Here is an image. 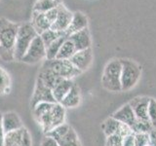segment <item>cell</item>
<instances>
[{
    "label": "cell",
    "mask_w": 156,
    "mask_h": 146,
    "mask_svg": "<svg viewBox=\"0 0 156 146\" xmlns=\"http://www.w3.org/2000/svg\"><path fill=\"white\" fill-rule=\"evenodd\" d=\"M20 24L0 18V58L4 61L15 60V43Z\"/></svg>",
    "instance_id": "1"
},
{
    "label": "cell",
    "mask_w": 156,
    "mask_h": 146,
    "mask_svg": "<svg viewBox=\"0 0 156 146\" xmlns=\"http://www.w3.org/2000/svg\"><path fill=\"white\" fill-rule=\"evenodd\" d=\"M31 26L35 29L38 35H40L44 31L50 29L52 26V23L48 19L46 13H37L32 12L31 17Z\"/></svg>",
    "instance_id": "17"
},
{
    "label": "cell",
    "mask_w": 156,
    "mask_h": 146,
    "mask_svg": "<svg viewBox=\"0 0 156 146\" xmlns=\"http://www.w3.org/2000/svg\"><path fill=\"white\" fill-rule=\"evenodd\" d=\"M123 146H136L134 134H130L128 136H126V137H124Z\"/></svg>",
    "instance_id": "35"
},
{
    "label": "cell",
    "mask_w": 156,
    "mask_h": 146,
    "mask_svg": "<svg viewBox=\"0 0 156 146\" xmlns=\"http://www.w3.org/2000/svg\"><path fill=\"white\" fill-rule=\"evenodd\" d=\"M5 131L2 126V114L0 113V146H4V140H5Z\"/></svg>",
    "instance_id": "36"
},
{
    "label": "cell",
    "mask_w": 156,
    "mask_h": 146,
    "mask_svg": "<svg viewBox=\"0 0 156 146\" xmlns=\"http://www.w3.org/2000/svg\"><path fill=\"white\" fill-rule=\"evenodd\" d=\"M72 16L73 13L66 9V6H63V4L62 3L60 6H58V16L56 21L52 24L51 29L58 32H66L70 24Z\"/></svg>",
    "instance_id": "10"
},
{
    "label": "cell",
    "mask_w": 156,
    "mask_h": 146,
    "mask_svg": "<svg viewBox=\"0 0 156 146\" xmlns=\"http://www.w3.org/2000/svg\"><path fill=\"white\" fill-rule=\"evenodd\" d=\"M53 104L54 103H49V102H40V103L36 104L32 108L33 117L37 123L41 120V118L47 113V112L51 110Z\"/></svg>",
    "instance_id": "28"
},
{
    "label": "cell",
    "mask_w": 156,
    "mask_h": 146,
    "mask_svg": "<svg viewBox=\"0 0 156 146\" xmlns=\"http://www.w3.org/2000/svg\"><path fill=\"white\" fill-rule=\"evenodd\" d=\"M38 35L30 23L20 24L15 43V60L22 61L33 39Z\"/></svg>",
    "instance_id": "2"
},
{
    "label": "cell",
    "mask_w": 156,
    "mask_h": 146,
    "mask_svg": "<svg viewBox=\"0 0 156 146\" xmlns=\"http://www.w3.org/2000/svg\"><path fill=\"white\" fill-rule=\"evenodd\" d=\"M2 126L5 134L23 128L22 120L16 112L9 111L2 114Z\"/></svg>",
    "instance_id": "15"
},
{
    "label": "cell",
    "mask_w": 156,
    "mask_h": 146,
    "mask_svg": "<svg viewBox=\"0 0 156 146\" xmlns=\"http://www.w3.org/2000/svg\"><path fill=\"white\" fill-rule=\"evenodd\" d=\"M85 28H88V18L85 14L77 11L73 13L70 24L66 30V33L67 36H69L71 34L83 30Z\"/></svg>",
    "instance_id": "16"
},
{
    "label": "cell",
    "mask_w": 156,
    "mask_h": 146,
    "mask_svg": "<svg viewBox=\"0 0 156 146\" xmlns=\"http://www.w3.org/2000/svg\"><path fill=\"white\" fill-rule=\"evenodd\" d=\"M149 143L151 146H156V129H152L149 133Z\"/></svg>",
    "instance_id": "37"
},
{
    "label": "cell",
    "mask_w": 156,
    "mask_h": 146,
    "mask_svg": "<svg viewBox=\"0 0 156 146\" xmlns=\"http://www.w3.org/2000/svg\"><path fill=\"white\" fill-rule=\"evenodd\" d=\"M68 39L74 44L76 52L91 48V36L88 28L71 34L68 36Z\"/></svg>",
    "instance_id": "13"
},
{
    "label": "cell",
    "mask_w": 156,
    "mask_h": 146,
    "mask_svg": "<svg viewBox=\"0 0 156 146\" xmlns=\"http://www.w3.org/2000/svg\"><path fill=\"white\" fill-rule=\"evenodd\" d=\"M73 85H74V83H73L72 80L62 79L55 88H54L53 95H54V97H55V99L58 103H60L63 97L67 95V92L70 91Z\"/></svg>",
    "instance_id": "20"
},
{
    "label": "cell",
    "mask_w": 156,
    "mask_h": 146,
    "mask_svg": "<svg viewBox=\"0 0 156 146\" xmlns=\"http://www.w3.org/2000/svg\"><path fill=\"white\" fill-rule=\"evenodd\" d=\"M38 78H40L41 81L45 84L48 88H50L51 90H54L58 83H60L62 78L57 76L50 68H48L45 64H43L40 71L38 73Z\"/></svg>",
    "instance_id": "18"
},
{
    "label": "cell",
    "mask_w": 156,
    "mask_h": 146,
    "mask_svg": "<svg viewBox=\"0 0 156 146\" xmlns=\"http://www.w3.org/2000/svg\"><path fill=\"white\" fill-rule=\"evenodd\" d=\"M121 61V88L122 92L129 91L138 84L141 75V68L136 62L131 60Z\"/></svg>",
    "instance_id": "4"
},
{
    "label": "cell",
    "mask_w": 156,
    "mask_h": 146,
    "mask_svg": "<svg viewBox=\"0 0 156 146\" xmlns=\"http://www.w3.org/2000/svg\"><path fill=\"white\" fill-rule=\"evenodd\" d=\"M148 121L153 129H156V99L150 97L148 104Z\"/></svg>",
    "instance_id": "31"
},
{
    "label": "cell",
    "mask_w": 156,
    "mask_h": 146,
    "mask_svg": "<svg viewBox=\"0 0 156 146\" xmlns=\"http://www.w3.org/2000/svg\"><path fill=\"white\" fill-rule=\"evenodd\" d=\"M136 146H145L149 143V134H134Z\"/></svg>",
    "instance_id": "33"
},
{
    "label": "cell",
    "mask_w": 156,
    "mask_h": 146,
    "mask_svg": "<svg viewBox=\"0 0 156 146\" xmlns=\"http://www.w3.org/2000/svg\"><path fill=\"white\" fill-rule=\"evenodd\" d=\"M69 129H70L69 125L66 124V123H63L60 126L56 127V128H54L53 130H51L49 133L46 134V135L50 136V137L54 138L58 142V141H60L63 136L67 134V131L69 130Z\"/></svg>",
    "instance_id": "27"
},
{
    "label": "cell",
    "mask_w": 156,
    "mask_h": 146,
    "mask_svg": "<svg viewBox=\"0 0 156 146\" xmlns=\"http://www.w3.org/2000/svg\"><path fill=\"white\" fill-rule=\"evenodd\" d=\"M120 126H121V123L119 121L114 119L113 117H109V118H107L104 122V124H102L101 127H102V130H104L105 134L106 136H109L111 134H117Z\"/></svg>",
    "instance_id": "25"
},
{
    "label": "cell",
    "mask_w": 156,
    "mask_h": 146,
    "mask_svg": "<svg viewBox=\"0 0 156 146\" xmlns=\"http://www.w3.org/2000/svg\"><path fill=\"white\" fill-rule=\"evenodd\" d=\"M4 146H32L31 135L24 127L10 131L5 134Z\"/></svg>",
    "instance_id": "8"
},
{
    "label": "cell",
    "mask_w": 156,
    "mask_h": 146,
    "mask_svg": "<svg viewBox=\"0 0 156 146\" xmlns=\"http://www.w3.org/2000/svg\"><path fill=\"white\" fill-rule=\"evenodd\" d=\"M58 144L60 146H82L76 131L71 127L69 130L67 131V134L58 141Z\"/></svg>",
    "instance_id": "24"
},
{
    "label": "cell",
    "mask_w": 156,
    "mask_h": 146,
    "mask_svg": "<svg viewBox=\"0 0 156 146\" xmlns=\"http://www.w3.org/2000/svg\"><path fill=\"white\" fill-rule=\"evenodd\" d=\"M150 97L136 96L132 99L129 104L133 109L136 120L148 121V104ZM149 122V121H148Z\"/></svg>",
    "instance_id": "11"
},
{
    "label": "cell",
    "mask_w": 156,
    "mask_h": 146,
    "mask_svg": "<svg viewBox=\"0 0 156 146\" xmlns=\"http://www.w3.org/2000/svg\"><path fill=\"white\" fill-rule=\"evenodd\" d=\"M67 37L68 36L66 34H63V35H62L61 37H58L56 41H54L50 46L46 48V60L47 61L55 60L58 56L61 47L62 46L63 42L66 40Z\"/></svg>",
    "instance_id": "22"
},
{
    "label": "cell",
    "mask_w": 156,
    "mask_h": 146,
    "mask_svg": "<svg viewBox=\"0 0 156 146\" xmlns=\"http://www.w3.org/2000/svg\"><path fill=\"white\" fill-rule=\"evenodd\" d=\"M40 102H49V103H58L53 95V90L48 88L44 83L41 81L40 78L37 77L35 88L31 97V107L33 108L36 104Z\"/></svg>",
    "instance_id": "9"
},
{
    "label": "cell",
    "mask_w": 156,
    "mask_h": 146,
    "mask_svg": "<svg viewBox=\"0 0 156 146\" xmlns=\"http://www.w3.org/2000/svg\"><path fill=\"white\" fill-rule=\"evenodd\" d=\"M124 137H122L118 134H111L106 136L105 146H123Z\"/></svg>",
    "instance_id": "32"
},
{
    "label": "cell",
    "mask_w": 156,
    "mask_h": 146,
    "mask_svg": "<svg viewBox=\"0 0 156 146\" xmlns=\"http://www.w3.org/2000/svg\"><path fill=\"white\" fill-rule=\"evenodd\" d=\"M44 64L50 68L57 76L62 79L72 80V78L78 76L81 73V71L78 70L69 60H58V58H55L52 61L46 60Z\"/></svg>",
    "instance_id": "6"
},
{
    "label": "cell",
    "mask_w": 156,
    "mask_h": 146,
    "mask_svg": "<svg viewBox=\"0 0 156 146\" xmlns=\"http://www.w3.org/2000/svg\"><path fill=\"white\" fill-rule=\"evenodd\" d=\"M62 4L61 0H36L34 3L32 12L46 13L52 9H55Z\"/></svg>",
    "instance_id": "21"
},
{
    "label": "cell",
    "mask_w": 156,
    "mask_h": 146,
    "mask_svg": "<svg viewBox=\"0 0 156 146\" xmlns=\"http://www.w3.org/2000/svg\"><path fill=\"white\" fill-rule=\"evenodd\" d=\"M145 146H151V145H150V143H148V144H146Z\"/></svg>",
    "instance_id": "38"
},
{
    "label": "cell",
    "mask_w": 156,
    "mask_h": 146,
    "mask_svg": "<svg viewBox=\"0 0 156 146\" xmlns=\"http://www.w3.org/2000/svg\"><path fill=\"white\" fill-rule=\"evenodd\" d=\"M66 121V108L61 103H54L51 110L44 115L38 122L42 128L44 134L49 133L56 127L65 123Z\"/></svg>",
    "instance_id": "5"
},
{
    "label": "cell",
    "mask_w": 156,
    "mask_h": 146,
    "mask_svg": "<svg viewBox=\"0 0 156 146\" xmlns=\"http://www.w3.org/2000/svg\"><path fill=\"white\" fill-rule=\"evenodd\" d=\"M152 126L148 121H140L136 120L135 125L132 127L134 134H149L152 130Z\"/></svg>",
    "instance_id": "30"
},
{
    "label": "cell",
    "mask_w": 156,
    "mask_h": 146,
    "mask_svg": "<svg viewBox=\"0 0 156 146\" xmlns=\"http://www.w3.org/2000/svg\"><path fill=\"white\" fill-rule=\"evenodd\" d=\"M111 117H113L114 119H116L117 121H119L120 123L128 125L129 127H133L136 121V118L135 116V113L132 107L130 106L129 103H127L125 105H123L119 108L117 111H115L113 114H112Z\"/></svg>",
    "instance_id": "14"
},
{
    "label": "cell",
    "mask_w": 156,
    "mask_h": 146,
    "mask_svg": "<svg viewBox=\"0 0 156 146\" xmlns=\"http://www.w3.org/2000/svg\"><path fill=\"white\" fill-rule=\"evenodd\" d=\"M63 34H66V32H58V31H55L50 28V29H48V30L44 31L43 33H41L40 37L42 39L44 45H45V47L47 48L50 46L54 41H56L58 37L63 35Z\"/></svg>",
    "instance_id": "29"
},
{
    "label": "cell",
    "mask_w": 156,
    "mask_h": 146,
    "mask_svg": "<svg viewBox=\"0 0 156 146\" xmlns=\"http://www.w3.org/2000/svg\"><path fill=\"white\" fill-rule=\"evenodd\" d=\"M75 53H76V49L74 44L67 37L66 40L63 42L62 46L61 47L56 58H58V60H69Z\"/></svg>",
    "instance_id": "23"
},
{
    "label": "cell",
    "mask_w": 156,
    "mask_h": 146,
    "mask_svg": "<svg viewBox=\"0 0 156 146\" xmlns=\"http://www.w3.org/2000/svg\"><path fill=\"white\" fill-rule=\"evenodd\" d=\"M69 61H71L72 64L81 72L87 70L93 61L92 49L88 48V49H85V50L76 52L74 55L69 58Z\"/></svg>",
    "instance_id": "12"
},
{
    "label": "cell",
    "mask_w": 156,
    "mask_h": 146,
    "mask_svg": "<svg viewBox=\"0 0 156 146\" xmlns=\"http://www.w3.org/2000/svg\"><path fill=\"white\" fill-rule=\"evenodd\" d=\"M11 91V79L8 72L0 66V95H7Z\"/></svg>",
    "instance_id": "26"
},
{
    "label": "cell",
    "mask_w": 156,
    "mask_h": 146,
    "mask_svg": "<svg viewBox=\"0 0 156 146\" xmlns=\"http://www.w3.org/2000/svg\"><path fill=\"white\" fill-rule=\"evenodd\" d=\"M46 58V47L44 45L40 35H37L33 39L26 55L22 58L23 62L28 64H34Z\"/></svg>",
    "instance_id": "7"
},
{
    "label": "cell",
    "mask_w": 156,
    "mask_h": 146,
    "mask_svg": "<svg viewBox=\"0 0 156 146\" xmlns=\"http://www.w3.org/2000/svg\"><path fill=\"white\" fill-rule=\"evenodd\" d=\"M81 102V95L80 90L75 84L67 92V95L63 97L60 103L65 107V108H75Z\"/></svg>",
    "instance_id": "19"
},
{
    "label": "cell",
    "mask_w": 156,
    "mask_h": 146,
    "mask_svg": "<svg viewBox=\"0 0 156 146\" xmlns=\"http://www.w3.org/2000/svg\"><path fill=\"white\" fill-rule=\"evenodd\" d=\"M101 85L105 90L113 92H122L121 88V61L112 60L105 67L101 76Z\"/></svg>",
    "instance_id": "3"
},
{
    "label": "cell",
    "mask_w": 156,
    "mask_h": 146,
    "mask_svg": "<svg viewBox=\"0 0 156 146\" xmlns=\"http://www.w3.org/2000/svg\"><path fill=\"white\" fill-rule=\"evenodd\" d=\"M40 146H60V144H58L57 140L45 134V136H44L41 141Z\"/></svg>",
    "instance_id": "34"
}]
</instances>
